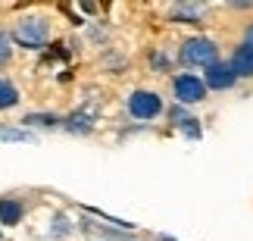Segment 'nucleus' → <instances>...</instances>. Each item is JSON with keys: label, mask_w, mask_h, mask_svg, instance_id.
Instances as JSON below:
<instances>
[{"label": "nucleus", "mask_w": 253, "mask_h": 241, "mask_svg": "<svg viewBox=\"0 0 253 241\" xmlns=\"http://www.w3.org/2000/svg\"><path fill=\"white\" fill-rule=\"evenodd\" d=\"M225 6L235 9V13H241V9H253V0H228Z\"/></svg>", "instance_id": "dca6fc26"}, {"label": "nucleus", "mask_w": 253, "mask_h": 241, "mask_svg": "<svg viewBox=\"0 0 253 241\" xmlns=\"http://www.w3.org/2000/svg\"><path fill=\"white\" fill-rule=\"evenodd\" d=\"M238 44L253 47V19H250V22H244V32H241V41H238Z\"/></svg>", "instance_id": "2eb2a0df"}, {"label": "nucleus", "mask_w": 253, "mask_h": 241, "mask_svg": "<svg viewBox=\"0 0 253 241\" xmlns=\"http://www.w3.org/2000/svg\"><path fill=\"white\" fill-rule=\"evenodd\" d=\"M200 79H203V85H207L210 94H225V91H231V88L238 85V75H235V69H231L228 60L212 63L210 69H203Z\"/></svg>", "instance_id": "39448f33"}, {"label": "nucleus", "mask_w": 253, "mask_h": 241, "mask_svg": "<svg viewBox=\"0 0 253 241\" xmlns=\"http://www.w3.org/2000/svg\"><path fill=\"white\" fill-rule=\"evenodd\" d=\"M25 216V204L19 197H3L0 200V226H19Z\"/></svg>", "instance_id": "0eeeda50"}, {"label": "nucleus", "mask_w": 253, "mask_h": 241, "mask_svg": "<svg viewBox=\"0 0 253 241\" xmlns=\"http://www.w3.org/2000/svg\"><path fill=\"white\" fill-rule=\"evenodd\" d=\"M150 66H153V69H157V72H172V56L166 53V50H160V47H153V50H150Z\"/></svg>", "instance_id": "9b49d317"}, {"label": "nucleus", "mask_w": 253, "mask_h": 241, "mask_svg": "<svg viewBox=\"0 0 253 241\" xmlns=\"http://www.w3.org/2000/svg\"><path fill=\"white\" fill-rule=\"evenodd\" d=\"M0 141H35V135H28L22 129H6V125H0Z\"/></svg>", "instance_id": "ddd939ff"}, {"label": "nucleus", "mask_w": 253, "mask_h": 241, "mask_svg": "<svg viewBox=\"0 0 253 241\" xmlns=\"http://www.w3.org/2000/svg\"><path fill=\"white\" fill-rule=\"evenodd\" d=\"M19 100H22V94H19L16 82H13V79H6V75H0V113H6V110L19 107Z\"/></svg>", "instance_id": "6e6552de"}, {"label": "nucleus", "mask_w": 253, "mask_h": 241, "mask_svg": "<svg viewBox=\"0 0 253 241\" xmlns=\"http://www.w3.org/2000/svg\"><path fill=\"white\" fill-rule=\"evenodd\" d=\"M125 110H128V116L138 119V122H153V119L163 116L166 103H163V97H160L157 91H150V88H134V91L128 94V100H125Z\"/></svg>", "instance_id": "7ed1b4c3"}, {"label": "nucleus", "mask_w": 253, "mask_h": 241, "mask_svg": "<svg viewBox=\"0 0 253 241\" xmlns=\"http://www.w3.org/2000/svg\"><path fill=\"white\" fill-rule=\"evenodd\" d=\"M25 125H44V129H56V125H63L60 116H50V113H28L25 116Z\"/></svg>", "instance_id": "f8f14e48"}, {"label": "nucleus", "mask_w": 253, "mask_h": 241, "mask_svg": "<svg viewBox=\"0 0 253 241\" xmlns=\"http://www.w3.org/2000/svg\"><path fill=\"white\" fill-rule=\"evenodd\" d=\"M13 60V44H9V35L0 32V66H6Z\"/></svg>", "instance_id": "4468645a"}, {"label": "nucleus", "mask_w": 253, "mask_h": 241, "mask_svg": "<svg viewBox=\"0 0 253 241\" xmlns=\"http://www.w3.org/2000/svg\"><path fill=\"white\" fill-rule=\"evenodd\" d=\"M63 129L66 132H75V135H87L94 125H91V116H84V113H72V116L63 119Z\"/></svg>", "instance_id": "1a4fd4ad"}, {"label": "nucleus", "mask_w": 253, "mask_h": 241, "mask_svg": "<svg viewBox=\"0 0 253 241\" xmlns=\"http://www.w3.org/2000/svg\"><path fill=\"white\" fill-rule=\"evenodd\" d=\"M50 35H53V25H50L47 16H25V19H19L13 25V32H9V38H13L19 47H28V50L44 47L50 41Z\"/></svg>", "instance_id": "f03ea898"}, {"label": "nucleus", "mask_w": 253, "mask_h": 241, "mask_svg": "<svg viewBox=\"0 0 253 241\" xmlns=\"http://www.w3.org/2000/svg\"><path fill=\"white\" fill-rule=\"evenodd\" d=\"M203 13H207V6H203V3H175V6L169 9L172 19H197V16H203Z\"/></svg>", "instance_id": "9d476101"}, {"label": "nucleus", "mask_w": 253, "mask_h": 241, "mask_svg": "<svg viewBox=\"0 0 253 241\" xmlns=\"http://www.w3.org/2000/svg\"><path fill=\"white\" fill-rule=\"evenodd\" d=\"M228 63H231V69H235L238 82H253V47L235 44V47H231Z\"/></svg>", "instance_id": "423d86ee"}, {"label": "nucleus", "mask_w": 253, "mask_h": 241, "mask_svg": "<svg viewBox=\"0 0 253 241\" xmlns=\"http://www.w3.org/2000/svg\"><path fill=\"white\" fill-rule=\"evenodd\" d=\"M222 47L216 38L210 35H188L178 47V63L184 72H197V69H210L212 63L222 60Z\"/></svg>", "instance_id": "f257e3e1"}, {"label": "nucleus", "mask_w": 253, "mask_h": 241, "mask_svg": "<svg viewBox=\"0 0 253 241\" xmlns=\"http://www.w3.org/2000/svg\"><path fill=\"white\" fill-rule=\"evenodd\" d=\"M172 97L181 103V107H197V103H203L210 97L207 85H203V79L197 72H175L172 75Z\"/></svg>", "instance_id": "20e7f679"}]
</instances>
